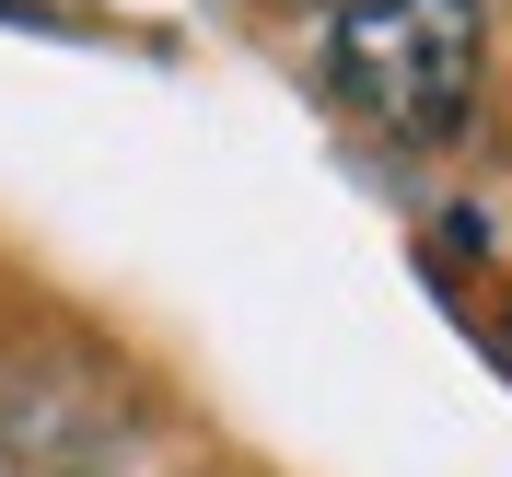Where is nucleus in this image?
Returning a JSON list of instances; mask_svg holds the SVG:
<instances>
[{
	"mask_svg": "<svg viewBox=\"0 0 512 477\" xmlns=\"http://www.w3.org/2000/svg\"><path fill=\"white\" fill-rule=\"evenodd\" d=\"M478 0H350L338 12V82L361 117H384L396 140H454L478 105Z\"/></svg>",
	"mask_w": 512,
	"mask_h": 477,
	"instance_id": "f257e3e1",
	"label": "nucleus"
},
{
	"mask_svg": "<svg viewBox=\"0 0 512 477\" xmlns=\"http://www.w3.org/2000/svg\"><path fill=\"white\" fill-rule=\"evenodd\" d=\"M0 443L24 454L35 477H82V466H117L128 454V408L82 361L24 350V361H0Z\"/></svg>",
	"mask_w": 512,
	"mask_h": 477,
	"instance_id": "f03ea898",
	"label": "nucleus"
}]
</instances>
